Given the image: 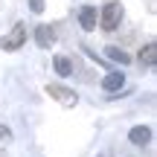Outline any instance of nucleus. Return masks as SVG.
<instances>
[{"instance_id": "obj_3", "label": "nucleus", "mask_w": 157, "mask_h": 157, "mask_svg": "<svg viewBox=\"0 0 157 157\" xmlns=\"http://www.w3.org/2000/svg\"><path fill=\"white\" fill-rule=\"evenodd\" d=\"M47 93H50L58 105H64V108H76L78 105V93H76L73 87H64V84L52 82V84H47Z\"/></svg>"}, {"instance_id": "obj_6", "label": "nucleus", "mask_w": 157, "mask_h": 157, "mask_svg": "<svg viewBox=\"0 0 157 157\" xmlns=\"http://www.w3.org/2000/svg\"><path fill=\"white\" fill-rule=\"evenodd\" d=\"M78 23H82L84 32H93L96 29V9L93 6H82L78 9Z\"/></svg>"}, {"instance_id": "obj_5", "label": "nucleus", "mask_w": 157, "mask_h": 157, "mask_svg": "<svg viewBox=\"0 0 157 157\" xmlns=\"http://www.w3.org/2000/svg\"><path fill=\"white\" fill-rule=\"evenodd\" d=\"M128 140L134 143V146H148V143H151V128H148V125H134V128L128 131Z\"/></svg>"}, {"instance_id": "obj_4", "label": "nucleus", "mask_w": 157, "mask_h": 157, "mask_svg": "<svg viewBox=\"0 0 157 157\" xmlns=\"http://www.w3.org/2000/svg\"><path fill=\"white\" fill-rule=\"evenodd\" d=\"M56 26H50V23H41L38 29H35V41H38V47L41 50H50L52 44H56Z\"/></svg>"}, {"instance_id": "obj_9", "label": "nucleus", "mask_w": 157, "mask_h": 157, "mask_svg": "<svg viewBox=\"0 0 157 157\" xmlns=\"http://www.w3.org/2000/svg\"><path fill=\"white\" fill-rule=\"evenodd\" d=\"M52 67H56L58 76H70V73H73V61H70L67 56H56V58H52Z\"/></svg>"}, {"instance_id": "obj_10", "label": "nucleus", "mask_w": 157, "mask_h": 157, "mask_svg": "<svg viewBox=\"0 0 157 157\" xmlns=\"http://www.w3.org/2000/svg\"><path fill=\"white\" fill-rule=\"evenodd\" d=\"M105 56L111 58V61H119V64H131V56L125 50H119V47H105Z\"/></svg>"}, {"instance_id": "obj_1", "label": "nucleus", "mask_w": 157, "mask_h": 157, "mask_svg": "<svg viewBox=\"0 0 157 157\" xmlns=\"http://www.w3.org/2000/svg\"><path fill=\"white\" fill-rule=\"evenodd\" d=\"M122 17H125V9H122V3L111 0V3H105V6H102V17H99V26L105 29V32H113V29H119Z\"/></svg>"}, {"instance_id": "obj_8", "label": "nucleus", "mask_w": 157, "mask_h": 157, "mask_svg": "<svg viewBox=\"0 0 157 157\" xmlns=\"http://www.w3.org/2000/svg\"><path fill=\"white\" fill-rule=\"evenodd\" d=\"M140 61L146 64V67H154V64H157V44H154V41H148V44L140 50Z\"/></svg>"}, {"instance_id": "obj_11", "label": "nucleus", "mask_w": 157, "mask_h": 157, "mask_svg": "<svg viewBox=\"0 0 157 157\" xmlns=\"http://www.w3.org/2000/svg\"><path fill=\"white\" fill-rule=\"evenodd\" d=\"M29 9H32L35 15H41V12L47 9V0H29Z\"/></svg>"}, {"instance_id": "obj_13", "label": "nucleus", "mask_w": 157, "mask_h": 157, "mask_svg": "<svg viewBox=\"0 0 157 157\" xmlns=\"http://www.w3.org/2000/svg\"><path fill=\"white\" fill-rule=\"evenodd\" d=\"M0 157H6V148H0Z\"/></svg>"}, {"instance_id": "obj_12", "label": "nucleus", "mask_w": 157, "mask_h": 157, "mask_svg": "<svg viewBox=\"0 0 157 157\" xmlns=\"http://www.w3.org/2000/svg\"><path fill=\"white\" fill-rule=\"evenodd\" d=\"M0 140H12V131L6 125H0Z\"/></svg>"}, {"instance_id": "obj_7", "label": "nucleus", "mask_w": 157, "mask_h": 157, "mask_svg": "<svg viewBox=\"0 0 157 157\" xmlns=\"http://www.w3.org/2000/svg\"><path fill=\"white\" fill-rule=\"evenodd\" d=\"M122 84H125V76H122V73H108L105 78H102V87H105L108 93H117V90H122Z\"/></svg>"}, {"instance_id": "obj_2", "label": "nucleus", "mask_w": 157, "mask_h": 157, "mask_svg": "<svg viewBox=\"0 0 157 157\" xmlns=\"http://www.w3.org/2000/svg\"><path fill=\"white\" fill-rule=\"evenodd\" d=\"M23 44H26V26H23V23H15V26L0 38V50H6V52L21 50Z\"/></svg>"}]
</instances>
